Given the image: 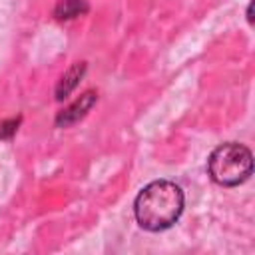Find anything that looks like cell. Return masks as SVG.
<instances>
[{"instance_id":"1","label":"cell","mask_w":255,"mask_h":255,"mask_svg":"<svg viewBox=\"0 0 255 255\" xmlns=\"http://www.w3.org/2000/svg\"><path fill=\"white\" fill-rule=\"evenodd\" d=\"M183 211V191L177 183L157 179L147 183L135 197L133 213L139 227L163 231L171 227Z\"/></svg>"},{"instance_id":"2","label":"cell","mask_w":255,"mask_h":255,"mask_svg":"<svg viewBox=\"0 0 255 255\" xmlns=\"http://www.w3.org/2000/svg\"><path fill=\"white\" fill-rule=\"evenodd\" d=\"M253 171L251 151L237 141H227L215 147L207 159L209 177L223 187H235L249 179Z\"/></svg>"},{"instance_id":"3","label":"cell","mask_w":255,"mask_h":255,"mask_svg":"<svg viewBox=\"0 0 255 255\" xmlns=\"http://www.w3.org/2000/svg\"><path fill=\"white\" fill-rule=\"evenodd\" d=\"M96 100H98V94L92 92V90L86 92V94H82L72 106H68L66 110H62V112L58 114V118H56V126H58V128H68V126L80 122V120L92 110V106L96 104Z\"/></svg>"},{"instance_id":"4","label":"cell","mask_w":255,"mask_h":255,"mask_svg":"<svg viewBox=\"0 0 255 255\" xmlns=\"http://www.w3.org/2000/svg\"><path fill=\"white\" fill-rule=\"evenodd\" d=\"M84 72H86V64H84V62H76V64L60 78V82H58V86H56V100L68 98L70 92L78 86V82H80V78L84 76Z\"/></svg>"},{"instance_id":"5","label":"cell","mask_w":255,"mask_h":255,"mask_svg":"<svg viewBox=\"0 0 255 255\" xmlns=\"http://www.w3.org/2000/svg\"><path fill=\"white\" fill-rule=\"evenodd\" d=\"M86 10H88L86 0H58L54 14L60 20H68V18H76V16L84 14Z\"/></svg>"},{"instance_id":"6","label":"cell","mask_w":255,"mask_h":255,"mask_svg":"<svg viewBox=\"0 0 255 255\" xmlns=\"http://www.w3.org/2000/svg\"><path fill=\"white\" fill-rule=\"evenodd\" d=\"M18 122H20V120H8V122H0V139L10 137V135L16 131V128H18Z\"/></svg>"}]
</instances>
